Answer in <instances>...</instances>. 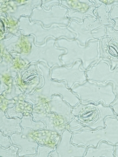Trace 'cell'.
<instances>
[{"instance_id": "3", "label": "cell", "mask_w": 118, "mask_h": 157, "mask_svg": "<svg viewBox=\"0 0 118 157\" xmlns=\"http://www.w3.org/2000/svg\"><path fill=\"white\" fill-rule=\"evenodd\" d=\"M105 128H99L97 131L83 130L74 133L71 141L72 144L97 147L101 141H106L112 145H116L118 144V118L107 117L105 118Z\"/></svg>"}, {"instance_id": "20", "label": "cell", "mask_w": 118, "mask_h": 157, "mask_svg": "<svg viewBox=\"0 0 118 157\" xmlns=\"http://www.w3.org/2000/svg\"><path fill=\"white\" fill-rule=\"evenodd\" d=\"M109 17L111 20L114 22L113 29L118 31V5H115L112 7L109 13Z\"/></svg>"}, {"instance_id": "6", "label": "cell", "mask_w": 118, "mask_h": 157, "mask_svg": "<svg viewBox=\"0 0 118 157\" xmlns=\"http://www.w3.org/2000/svg\"><path fill=\"white\" fill-rule=\"evenodd\" d=\"M18 28L23 31L24 36L33 35L35 44L37 45H44L45 40L49 37H54L57 40L60 38H66L69 40H74L76 34L72 33L68 28L61 27L58 24H53L50 28L46 29L42 27L41 22L32 23L30 18L26 17L20 18L18 23Z\"/></svg>"}, {"instance_id": "11", "label": "cell", "mask_w": 118, "mask_h": 157, "mask_svg": "<svg viewBox=\"0 0 118 157\" xmlns=\"http://www.w3.org/2000/svg\"><path fill=\"white\" fill-rule=\"evenodd\" d=\"M106 33V36L99 40L100 58L111 64L113 70L118 66V31L108 27Z\"/></svg>"}, {"instance_id": "2", "label": "cell", "mask_w": 118, "mask_h": 157, "mask_svg": "<svg viewBox=\"0 0 118 157\" xmlns=\"http://www.w3.org/2000/svg\"><path fill=\"white\" fill-rule=\"evenodd\" d=\"M39 66L41 67L40 70L44 78V86L38 89L34 95H28L25 100L30 99L35 102L34 104H37L39 100L43 99L49 101L54 94H59L62 96L63 100L70 106L75 107L80 102V100L75 94L72 93V90L67 88L66 82L52 79V70L44 62L39 63Z\"/></svg>"}, {"instance_id": "22", "label": "cell", "mask_w": 118, "mask_h": 157, "mask_svg": "<svg viewBox=\"0 0 118 157\" xmlns=\"http://www.w3.org/2000/svg\"><path fill=\"white\" fill-rule=\"evenodd\" d=\"M116 95V99L113 101V102L111 104L110 107L113 109L115 113L118 115V94Z\"/></svg>"}, {"instance_id": "9", "label": "cell", "mask_w": 118, "mask_h": 157, "mask_svg": "<svg viewBox=\"0 0 118 157\" xmlns=\"http://www.w3.org/2000/svg\"><path fill=\"white\" fill-rule=\"evenodd\" d=\"M51 78L57 81H65L69 90H72L76 84L82 85L88 81L86 71L83 68L81 60L77 61L70 67H54L52 69Z\"/></svg>"}, {"instance_id": "19", "label": "cell", "mask_w": 118, "mask_h": 157, "mask_svg": "<svg viewBox=\"0 0 118 157\" xmlns=\"http://www.w3.org/2000/svg\"><path fill=\"white\" fill-rule=\"evenodd\" d=\"M53 147H47L46 145L43 146H38L37 148V154L34 155H26L25 157H49V154L51 153L52 151H54Z\"/></svg>"}, {"instance_id": "12", "label": "cell", "mask_w": 118, "mask_h": 157, "mask_svg": "<svg viewBox=\"0 0 118 157\" xmlns=\"http://www.w3.org/2000/svg\"><path fill=\"white\" fill-rule=\"evenodd\" d=\"M60 4L68 9L67 17L78 21V18H81V23L83 20L88 17H92L96 18L97 15L95 14L96 4L93 3V1H60Z\"/></svg>"}, {"instance_id": "8", "label": "cell", "mask_w": 118, "mask_h": 157, "mask_svg": "<svg viewBox=\"0 0 118 157\" xmlns=\"http://www.w3.org/2000/svg\"><path fill=\"white\" fill-rule=\"evenodd\" d=\"M67 13L68 9L63 6H52L49 11L40 6L33 10L30 20L32 23L41 21L46 29L50 28L53 24H60L66 27L70 22V19L67 17Z\"/></svg>"}, {"instance_id": "24", "label": "cell", "mask_w": 118, "mask_h": 157, "mask_svg": "<svg viewBox=\"0 0 118 157\" xmlns=\"http://www.w3.org/2000/svg\"><path fill=\"white\" fill-rule=\"evenodd\" d=\"M116 118H118V115H117V117H116Z\"/></svg>"}, {"instance_id": "1", "label": "cell", "mask_w": 118, "mask_h": 157, "mask_svg": "<svg viewBox=\"0 0 118 157\" xmlns=\"http://www.w3.org/2000/svg\"><path fill=\"white\" fill-rule=\"evenodd\" d=\"M55 47L66 50V53L60 59L63 65L67 67H72L77 61L81 60L83 68L87 70L101 59L99 40L89 41L87 46L83 47L76 40H69L66 38H60L56 40Z\"/></svg>"}, {"instance_id": "15", "label": "cell", "mask_w": 118, "mask_h": 157, "mask_svg": "<svg viewBox=\"0 0 118 157\" xmlns=\"http://www.w3.org/2000/svg\"><path fill=\"white\" fill-rule=\"evenodd\" d=\"M115 145L106 141H101L97 147L90 145L87 149L85 157H115Z\"/></svg>"}, {"instance_id": "4", "label": "cell", "mask_w": 118, "mask_h": 157, "mask_svg": "<svg viewBox=\"0 0 118 157\" xmlns=\"http://www.w3.org/2000/svg\"><path fill=\"white\" fill-rule=\"evenodd\" d=\"M71 90L78 97L82 104H87L89 101L95 104L102 102L105 106L110 107L116 98L112 83L104 84L88 80L82 85L75 84Z\"/></svg>"}, {"instance_id": "21", "label": "cell", "mask_w": 118, "mask_h": 157, "mask_svg": "<svg viewBox=\"0 0 118 157\" xmlns=\"http://www.w3.org/2000/svg\"><path fill=\"white\" fill-rule=\"evenodd\" d=\"M11 138L10 139L8 137L5 136H3L2 132L1 131L0 133V145L1 147L7 148H8L9 147H10L11 145H12L11 144H13L12 142H11Z\"/></svg>"}, {"instance_id": "5", "label": "cell", "mask_w": 118, "mask_h": 157, "mask_svg": "<svg viewBox=\"0 0 118 157\" xmlns=\"http://www.w3.org/2000/svg\"><path fill=\"white\" fill-rule=\"evenodd\" d=\"M56 40L54 37H49L42 45H37L34 42L30 41L31 49L29 52L20 54V57L27 64L43 60L51 70L56 66L61 67L63 64L60 57L66 53V50L56 48L55 47Z\"/></svg>"}, {"instance_id": "10", "label": "cell", "mask_w": 118, "mask_h": 157, "mask_svg": "<svg viewBox=\"0 0 118 157\" xmlns=\"http://www.w3.org/2000/svg\"><path fill=\"white\" fill-rule=\"evenodd\" d=\"M86 75L89 81H96L104 84L112 83L113 86V92L116 95L118 94V66L112 70L108 62L100 59L88 68Z\"/></svg>"}, {"instance_id": "14", "label": "cell", "mask_w": 118, "mask_h": 157, "mask_svg": "<svg viewBox=\"0 0 118 157\" xmlns=\"http://www.w3.org/2000/svg\"><path fill=\"white\" fill-rule=\"evenodd\" d=\"M11 142L15 145L20 147L21 151L18 153V157L34 155L36 154L38 144L34 141H29L27 139L23 138L21 134L17 133L13 134L10 136Z\"/></svg>"}, {"instance_id": "16", "label": "cell", "mask_w": 118, "mask_h": 157, "mask_svg": "<svg viewBox=\"0 0 118 157\" xmlns=\"http://www.w3.org/2000/svg\"><path fill=\"white\" fill-rule=\"evenodd\" d=\"M0 124H1V131L5 135L7 136H11L12 134H14V132H21L22 129L18 128L15 127H20V122L21 120L18 118H15L14 119H8L6 118L5 114L1 110L0 112Z\"/></svg>"}, {"instance_id": "13", "label": "cell", "mask_w": 118, "mask_h": 157, "mask_svg": "<svg viewBox=\"0 0 118 157\" xmlns=\"http://www.w3.org/2000/svg\"><path fill=\"white\" fill-rule=\"evenodd\" d=\"M73 134L68 129L62 134L56 150H54L49 157H85L88 147L85 145H73L72 138Z\"/></svg>"}, {"instance_id": "17", "label": "cell", "mask_w": 118, "mask_h": 157, "mask_svg": "<svg viewBox=\"0 0 118 157\" xmlns=\"http://www.w3.org/2000/svg\"><path fill=\"white\" fill-rule=\"evenodd\" d=\"M42 1H27L25 4L19 6L15 10L14 13H10L15 21H18L22 15L24 14L27 17L31 16L33 10L35 8L41 6Z\"/></svg>"}, {"instance_id": "18", "label": "cell", "mask_w": 118, "mask_h": 157, "mask_svg": "<svg viewBox=\"0 0 118 157\" xmlns=\"http://www.w3.org/2000/svg\"><path fill=\"white\" fill-rule=\"evenodd\" d=\"M19 150L18 147L11 145L7 149H4L3 147H0V156L2 157H17V152Z\"/></svg>"}, {"instance_id": "7", "label": "cell", "mask_w": 118, "mask_h": 157, "mask_svg": "<svg viewBox=\"0 0 118 157\" xmlns=\"http://www.w3.org/2000/svg\"><path fill=\"white\" fill-rule=\"evenodd\" d=\"M108 26L97 18L88 17L82 23L70 20L68 29L76 34L74 40L78 41L81 46L86 47L89 41H99L106 35Z\"/></svg>"}, {"instance_id": "23", "label": "cell", "mask_w": 118, "mask_h": 157, "mask_svg": "<svg viewBox=\"0 0 118 157\" xmlns=\"http://www.w3.org/2000/svg\"><path fill=\"white\" fill-rule=\"evenodd\" d=\"M114 155H115V157H118V144L115 145Z\"/></svg>"}]
</instances>
